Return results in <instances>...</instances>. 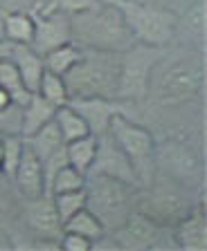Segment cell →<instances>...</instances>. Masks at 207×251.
Instances as JSON below:
<instances>
[{"label":"cell","instance_id":"cell-1","mask_svg":"<svg viewBox=\"0 0 207 251\" xmlns=\"http://www.w3.org/2000/svg\"><path fill=\"white\" fill-rule=\"evenodd\" d=\"M72 25V41L84 45L86 50L97 52H117L122 54L133 45V36L124 21L122 11L106 0V5H97L88 11L70 16Z\"/></svg>","mask_w":207,"mask_h":251},{"label":"cell","instance_id":"cell-2","mask_svg":"<svg viewBox=\"0 0 207 251\" xmlns=\"http://www.w3.org/2000/svg\"><path fill=\"white\" fill-rule=\"evenodd\" d=\"M119 54L86 50L81 58L63 74L68 97H117Z\"/></svg>","mask_w":207,"mask_h":251},{"label":"cell","instance_id":"cell-3","mask_svg":"<svg viewBox=\"0 0 207 251\" xmlns=\"http://www.w3.org/2000/svg\"><path fill=\"white\" fill-rule=\"evenodd\" d=\"M86 209L95 213L106 231H119L128 218L133 186L106 175H86Z\"/></svg>","mask_w":207,"mask_h":251},{"label":"cell","instance_id":"cell-4","mask_svg":"<svg viewBox=\"0 0 207 251\" xmlns=\"http://www.w3.org/2000/svg\"><path fill=\"white\" fill-rule=\"evenodd\" d=\"M122 11L133 41L151 47H165L176 34V16L165 7L138 0H111Z\"/></svg>","mask_w":207,"mask_h":251},{"label":"cell","instance_id":"cell-5","mask_svg":"<svg viewBox=\"0 0 207 251\" xmlns=\"http://www.w3.org/2000/svg\"><path fill=\"white\" fill-rule=\"evenodd\" d=\"M108 132L115 139V144L122 148V152L128 157L135 177L138 182H147L153 177L155 173V162H153V152H155V139L144 126L131 121L126 115H115L111 119Z\"/></svg>","mask_w":207,"mask_h":251},{"label":"cell","instance_id":"cell-6","mask_svg":"<svg viewBox=\"0 0 207 251\" xmlns=\"http://www.w3.org/2000/svg\"><path fill=\"white\" fill-rule=\"evenodd\" d=\"M191 209L194 206L187 200L185 184L176 182V179L155 171L153 177L149 179L147 195H144L142 213L149 220H153L155 225H176Z\"/></svg>","mask_w":207,"mask_h":251},{"label":"cell","instance_id":"cell-7","mask_svg":"<svg viewBox=\"0 0 207 251\" xmlns=\"http://www.w3.org/2000/svg\"><path fill=\"white\" fill-rule=\"evenodd\" d=\"M158 50L151 45H131L119 54V76H117V97L122 101H140L147 97L151 74L158 63Z\"/></svg>","mask_w":207,"mask_h":251},{"label":"cell","instance_id":"cell-8","mask_svg":"<svg viewBox=\"0 0 207 251\" xmlns=\"http://www.w3.org/2000/svg\"><path fill=\"white\" fill-rule=\"evenodd\" d=\"M153 162L155 171L180 184L196 179L201 173V159L194 152V148H189L185 141L169 139L162 144H155Z\"/></svg>","mask_w":207,"mask_h":251},{"label":"cell","instance_id":"cell-9","mask_svg":"<svg viewBox=\"0 0 207 251\" xmlns=\"http://www.w3.org/2000/svg\"><path fill=\"white\" fill-rule=\"evenodd\" d=\"M201 83V70L194 68L191 63H176L167 70V74L160 81L158 101L162 105H169V108L185 105L198 94Z\"/></svg>","mask_w":207,"mask_h":251},{"label":"cell","instance_id":"cell-10","mask_svg":"<svg viewBox=\"0 0 207 251\" xmlns=\"http://www.w3.org/2000/svg\"><path fill=\"white\" fill-rule=\"evenodd\" d=\"M88 173L119 179V182L128 184V186H138L140 184L131 162H128V157L115 144L111 132H104V135L97 137V152H95V159H92V166Z\"/></svg>","mask_w":207,"mask_h":251},{"label":"cell","instance_id":"cell-11","mask_svg":"<svg viewBox=\"0 0 207 251\" xmlns=\"http://www.w3.org/2000/svg\"><path fill=\"white\" fill-rule=\"evenodd\" d=\"M34 21V38H32V50L36 54H45L59 45L72 41V25H70V14L63 11H54V14L45 16H32Z\"/></svg>","mask_w":207,"mask_h":251},{"label":"cell","instance_id":"cell-12","mask_svg":"<svg viewBox=\"0 0 207 251\" xmlns=\"http://www.w3.org/2000/svg\"><path fill=\"white\" fill-rule=\"evenodd\" d=\"M68 103L84 117L90 135L95 137L108 132L111 119L115 115H126L122 103H117L113 99H104V97H72V99H68Z\"/></svg>","mask_w":207,"mask_h":251},{"label":"cell","instance_id":"cell-13","mask_svg":"<svg viewBox=\"0 0 207 251\" xmlns=\"http://www.w3.org/2000/svg\"><path fill=\"white\" fill-rule=\"evenodd\" d=\"M14 179H16V186L23 195H25L30 202L41 195H45V177H43V162L38 159V155L30 148V144L25 141L23 146V155L21 162L16 166L14 173Z\"/></svg>","mask_w":207,"mask_h":251},{"label":"cell","instance_id":"cell-14","mask_svg":"<svg viewBox=\"0 0 207 251\" xmlns=\"http://www.w3.org/2000/svg\"><path fill=\"white\" fill-rule=\"evenodd\" d=\"M176 242L185 251L207 249V218L203 206H194L185 218L176 222Z\"/></svg>","mask_w":207,"mask_h":251},{"label":"cell","instance_id":"cell-15","mask_svg":"<svg viewBox=\"0 0 207 251\" xmlns=\"http://www.w3.org/2000/svg\"><path fill=\"white\" fill-rule=\"evenodd\" d=\"M9 58L14 61L18 74H21L23 83L30 92H38V85H41L43 72H45V65H43L41 54H36L30 45H14Z\"/></svg>","mask_w":207,"mask_h":251},{"label":"cell","instance_id":"cell-16","mask_svg":"<svg viewBox=\"0 0 207 251\" xmlns=\"http://www.w3.org/2000/svg\"><path fill=\"white\" fill-rule=\"evenodd\" d=\"M54 112H57V105H52L38 92H34L30 103L21 112V137H32L41 126L54 119Z\"/></svg>","mask_w":207,"mask_h":251},{"label":"cell","instance_id":"cell-17","mask_svg":"<svg viewBox=\"0 0 207 251\" xmlns=\"http://www.w3.org/2000/svg\"><path fill=\"white\" fill-rule=\"evenodd\" d=\"M0 88L9 94V99L14 101L18 108H25V105L30 103V99H32V92L25 88L21 74H18L16 65H14V61H11L9 56L0 61Z\"/></svg>","mask_w":207,"mask_h":251},{"label":"cell","instance_id":"cell-18","mask_svg":"<svg viewBox=\"0 0 207 251\" xmlns=\"http://www.w3.org/2000/svg\"><path fill=\"white\" fill-rule=\"evenodd\" d=\"M23 139L30 144V148H32L34 152L38 155V159H48L52 152H57L59 148L65 146L63 137H61V130H59V126L52 121H48L45 126H41L36 132H34L32 137H23Z\"/></svg>","mask_w":207,"mask_h":251},{"label":"cell","instance_id":"cell-19","mask_svg":"<svg viewBox=\"0 0 207 251\" xmlns=\"http://www.w3.org/2000/svg\"><path fill=\"white\" fill-rule=\"evenodd\" d=\"M30 222L36 231L45 235H52L61 229V220L54 209L52 195H41V198L32 200V211H30Z\"/></svg>","mask_w":207,"mask_h":251},{"label":"cell","instance_id":"cell-20","mask_svg":"<svg viewBox=\"0 0 207 251\" xmlns=\"http://www.w3.org/2000/svg\"><path fill=\"white\" fill-rule=\"evenodd\" d=\"M54 124L59 126V130H61V137H63L65 144L90 135L86 119L70 103H63L57 108V112H54Z\"/></svg>","mask_w":207,"mask_h":251},{"label":"cell","instance_id":"cell-21","mask_svg":"<svg viewBox=\"0 0 207 251\" xmlns=\"http://www.w3.org/2000/svg\"><path fill=\"white\" fill-rule=\"evenodd\" d=\"M63 233H79V235H84V238H88V240L95 245L97 240H101L104 238V233H106V229H104V225H101L99 220L95 218V213H90V211L86 209H81V211H77L72 218H68L63 222Z\"/></svg>","mask_w":207,"mask_h":251},{"label":"cell","instance_id":"cell-22","mask_svg":"<svg viewBox=\"0 0 207 251\" xmlns=\"http://www.w3.org/2000/svg\"><path fill=\"white\" fill-rule=\"evenodd\" d=\"M65 152H68V164L75 166L79 173L88 175L92 166V159H95L97 152V137L95 135H86L81 139H75L65 144Z\"/></svg>","mask_w":207,"mask_h":251},{"label":"cell","instance_id":"cell-23","mask_svg":"<svg viewBox=\"0 0 207 251\" xmlns=\"http://www.w3.org/2000/svg\"><path fill=\"white\" fill-rule=\"evenodd\" d=\"M2 29H5V38L9 43H14V45H32L34 21L30 14H21V11L5 14Z\"/></svg>","mask_w":207,"mask_h":251},{"label":"cell","instance_id":"cell-24","mask_svg":"<svg viewBox=\"0 0 207 251\" xmlns=\"http://www.w3.org/2000/svg\"><path fill=\"white\" fill-rule=\"evenodd\" d=\"M81 54L84 52L70 41V43H65V45H59V47H54V50H50V52H45L41 58H43V65H45L48 72H54V74H61V76H63L81 58Z\"/></svg>","mask_w":207,"mask_h":251},{"label":"cell","instance_id":"cell-25","mask_svg":"<svg viewBox=\"0 0 207 251\" xmlns=\"http://www.w3.org/2000/svg\"><path fill=\"white\" fill-rule=\"evenodd\" d=\"M124 233L128 235L133 240V245H138V247H147L151 245V242L155 240V235H158V225H155L153 220H149L144 213H138V215H131L128 213L126 222L122 225Z\"/></svg>","mask_w":207,"mask_h":251},{"label":"cell","instance_id":"cell-26","mask_svg":"<svg viewBox=\"0 0 207 251\" xmlns=\"http://www.w3.org/2000/svg\"><path fill=\"white\" fill-rule=\"evenodd\" d=\"M23 146H25V139L18 135H5L0 139V168L5 173L7 177H14L16 173V166L21 162L23 155Z\"/></svg>","mask_w":207,"mask_h":251},{"label":"cell","instance_id":"cell-27","mask_svg":"<svg viewBox=\"0 0 207 251\" xmlns=\"http://www.w3.org/2000/svg\"><path fill=\"white\" fill-rule=\"evenodd\" d=\"M86 184V175L79 173L75 166L65 164L63 168H59L54 173L52 182L48 186V193L45 195H57V193H65V191H77V188H84Z\"/></svg>","mask_w":207,"mask_h":251},{"label":"cell","instance_id":"cell-28","mask_svg":"<svg viewBox=\"0 0 207 251\" xmlns=\"http://www.w3.org/2000/svg\"><path fill=\"white\" fill-rule=\"evenodd\" d=\"M54 209H57V215L61 220V226L68 218L81 211L86 206V188H77V191H65V193H57L52 195Z\"/></svg>","mask_w":207,"mask_h":251},{"label":"cell","instance_id":"cell-29","mask_svg":"<svg viewBox=\"0 0 207 251\" xmlns=\"http://www.w3.org/2000/svg\"><path fill=\"white\" fill-rule=\"evenodd\" d=\"M38 94L43 99H48L52 105H63L68 103V90H65V81L61 74H54V72H43V78H41V85H38Z\"/></svg>","mask_w":207,"mask_h":251},{"label":"cell","instance_id":"cell-30","mask_svg":"<svg viewBox=\"0 0 207 251\" xmlns=\"http://www.w3.org/2000/svg\"><path fill=\"white\" fill-rule=\"evenodd\" d=\"M59 245H61L63 251H90L92 247H95L88 238H84V235H79V233H65L63 240L59 242Z\"/></svg>","mask_w":207,"mask_h":251},{"label":"cell","instance_id":"cell-31","mask_svg":"<svg viewBox=\"0 0 207 251\" xmlns=\"http://www.w3.org/2000/svg\"><path fill=\"white\" fill-rule=\"evenodd\" d=\"M61 9L68 11L70 16L72 14H81V11H88L92 7L99 5V0H59Z\"/></svg>","mask_w":207,"mask_h":251},{"label":"cell","instance_id":"cell-32","mask_svg":"<svg viewBox=\"0 0 207 251\" xmlns=\"http://www.w3.org/2000/svg\"><path fill=\"white\" fill-rule=\"evenodd\" d=\"M9 108H18V105L9 99V94H7L5 90L0 88V115H5V112H7ZM21 110H23V108H21Z\"/></svg>","mask_w":207,"mask_h":251},{"label":"cell","instance_id":"cell-33","mask_svg":"<svg viewBox=\"0 0 207 251\" xmlns=\"http://www.w3.org/2000/svg\"><path fill=\"white\" fill-rule=\"evenodd\" d=\"M11 50H14V43H9V41H0V61L9 56Z\"/></svg>","mask_w":207,"mask_h":251},{"label":"cell","instance_id":"cell-34","mask_svg":"<svg viewBox=\"0 0 207 251\" xmlns=\"http://www.w3.org/2000/svg\"><path fill=\"white\" fill-rule=\"evenodd\" d=\"M0 162H2V159H0ZM0 173H2V168H0Z\"/></svg>","mask_w":207,"mask_h":251}]
</instances>
